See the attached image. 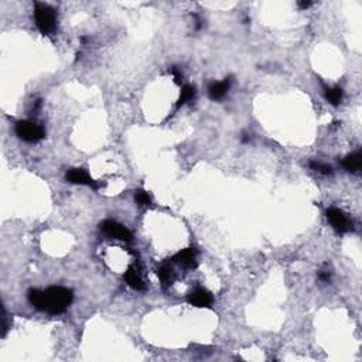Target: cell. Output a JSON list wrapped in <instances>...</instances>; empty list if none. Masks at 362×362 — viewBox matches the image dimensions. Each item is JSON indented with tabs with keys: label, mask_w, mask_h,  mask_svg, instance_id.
Segmentation results:
<instances>
[{
	"label": "cell",
	"mask_w": 362,
	"mask_h": 362,
	"mask_svg": "<svg viewBox=\"0 0 362 362\" xmlns=\"http://www.w3.org/2000/svg\"><path fill=\"white\" fill-rule=\"evenodd\" d=\"M326 99L331 105H338L342 101V89L340 87H335V88H327L326 89Z\"/></svg>",
	"instance_id": "cell-13"
},
{
	"label": "cell",
	"mask_w": 362,
	"mask_h": 362,
	"mask_svg": "<svg viewBox=\"0 0 362 362\" xmlns=\"http://www.w3.org/2000/svg\"><path fill=\"white\" fill-rule=\"evenodd\" d=\"M297 6L300 7V9H307V7L311 6V2H299Z\"/></svg>",
	"instance_id": "cell-18"
},
{
	"label": "cell",
	"mask_w": 362,
	"mask_h": 362,
	"mask_svg": "<svg viewBox=\"0 0 362 362\" xmlns=\"http://www.w3.org/2000/svg\"><path fill=\"white\" fill-rule=\"evenodd\" d=\"M14 132L21 140H24L27 143H37V142H40L41 139L46 137L44 129L38 126L37 123L30 122V120H20V122L16 123Z\"/></svg>",
	"instance_id": "cell-3"
},
{
	"label": "cell",
	"mask_w": 362,
	"mask_h": 362,
	"mask_svg": "<svg viewBox=\"0 0 362 362\" xmlns=\"http://www.w3.org/2000/svg\"><path fill=\"white\" fill-rule=\"evenodd\" d=\"M231 87V79L225 78L224 81L221 82H212L211 85L208 87V95L212 101H219L228 94Z\"/></svg>",
	"instance_id": "cell-9"
},
{
	"label": "cell",
	"mask_w": 362,
	"mask_h": 362,
	"mask_svg": "<svg viewBox=\"0 0 362 362\" xmlns=\"http://www.w3.org/2000/svg\"><path fill=\"white\" fill-rule=\"evenodd\" d=\"M135 199L139 205H150L151 199L149 197V194L144 191V190H137L135 192Z\"/></svg>",
	"instance_id": "cell-16"
},
{
	"label": "cell",
	"mask_w": 362,
	"mask_h": 362,
	"mask_svg": "<svg viewBox=\"0 0 362 362\" xmlns=\"http://www.w3.org/2000/svg\"><path fill=\"white\" fill-rule=\"evenodd\" d=\"M65 178L67 181L71 183V184H79V185H87V187H91L94 190H98L101 184L96 183L94 178L89 176L88 173L82 169H69L65 174Z\"/></svg>",
	"instance_id": "cell-6"
},
{
	"label": "cell",
	"mask_w": 362,
	"mask_h": 362,
	"mask_svg": "<svg viewBox=\"0 0 362 362\" xmlns=\"http://www.w3.org/2000/svg\"><path fill=\"white\" fill-rule=\"evenodd\" d=\"M101 231H102L106 236L109 238H115V239L120 240H130L132 239V233L128 228H125L123 225H120L116 221H112V219H105L101 222Z\"/></svg>",
	"instance_id": "cell-5"
},
{
	"label": "cell",
	"mask_w": 362,
	"mask_h": 362,
	"mask_svg": "<svg viewBox=\"0 0 362 362\" xmlns=\"http://www.w3.org/2000/svg\"><path fill=\"white\" fill-rule=\"evenodd\" d=\"M34 21L37 28L44 35L51 34L57 27V14L53 7L46 3H35Z\"/></svg>",
	"instance_id": "cell-2"
},
{
	"label": "cell",
	"mask_w": 362,
	"mask_h": 362,
	"mask_svg": "<svg viewBox=\"0 0 362 362\" xmlns=\"http://www.w3.org/2000/svg\"><path fill=\"white\" fill-rule=\"evenodd\" d=\"M157 276L160 281L163 283V286H170L171 283L174 281V272H173V267L170 265H162L158 267Z\"/></svg>",
	"instance_id": "cell-12"
},
{
	"label": "cell",
	"mask_w": 362,
	"mask_h": 362,
	"mask_svg": "<svg viewBox=\"0 0 362 362\" xmlns=\"http://www.w3.org/2000/svg\"><path fill=\"white\" fill-rule=\"evenodd\" d=\"M30 304L40 311H47L50 314L64 313L72 301V290L62 286H51L47 290H28Z\"/></svg>",
	"instance_id": "cell-1"
},
{
	"label": "cell",
	"mask_w": 362,
	"mask_h": 362,
	"mask_svg": "<svg viewBox=\"0 0 362 362\" xmlns=\"http://www.w3.org/2000/svg\"><path fill=\"white\" fill-rule=\"evenodd\" d=\"M170 72H171V75L174 76V81H176V84H181L183 75H181L180 69H178L177 67H173V68L170 69Z\"/></svg>",
	"instance_id": "cell-17"
},
{
	"label": "cell",
	"mask_w": 362,
	"mask_h": 362,
	"mask_svg": "<svg viewBox=\"0 0 362 362\" xmlns=\"http://www.w3.org/2000/svg\"><path fill=\"white\" fill-rule=\"evenodd\" d=\"M326 215H327L328 222L331 224V226L334 228L337 232L345 233L354 229L352 221H351V219H349L348 217L341 211V210L334 208V207H333V208H328L327 212H326Z\"/></svg>",
	"instance_id": "cell-4"
},
{
	"label": "cell",
	"mask_w": 362,
	"mask_h": 362,
	"mask_svg": "<svg viewBox=\"0 0 362 362\" xmlns=\"http://www.w3.org/2000/svg\"><path fill=\"white\" fill-rule=\"evenodd\" d=\"M318 279L323 281H328L330 280V274L328 273H320V276H318Z\"/></svg>",
	"instance_id": "cell-19"
},
{
	"label": "cell",
	"mask_w": 362,
	"mask_h": 362,
	"mask_svg": "<svg viewBox=\"0 0 362 362\" xmlns=\"http://www.w3.org/2000/svg\"><path fill=\"white\" fill-rule=\"evenodd\" d=\"M194 96H195V88H194L192 85H185V87H183L181 94H180V98H178L177 106H181V105H184V103L190 102Z\"/></svg>",
	"instance_id": "cell-14"
},
{
	"label": "cell",
	"mask_w": 362,
	"mask_h": 362,
	"mask_svg": "<svg viewBox=\"0 0 362 362\" xmlns=\"http://www.w3.org/2000/svg\"><path fill=\"white\" fill-rule=\"evenodd\" d=\"M123 279H125V281H126L132 289H135V290H144V289H146V285H144L143 280L140 279V276L137 274L135 267H128V270L123 274Z\"/></svg>",
	"instance_id": "cell-10"
},
{
	"label": "cell",
	"mask_w": 362,
	"mask_h": 362,
	"mask_svg": "<svg viewBox=\"0 0 362 362\" xmlns=\"http://www.w3.org/2000/svg\"><path fill=\"white\" fill-rule=\"evenodd\" d=\"M173 262L181 265L185 269H194L197 267V251L194 248H187L184 251H180L173 256Z\"/></svg>",
	"instance_id": "cell-8"
},
{
	"label": "cell",
	"mask_w": 362,
	"mask_h": 362,
	"mask_svg": "<svg viewBox=\"0 0 362 362\" xmlns=\"http://www.w3.org/2000/svg\"><path fill=\"white\" fill-rule=\"evenodd\" d=\"M212 301H214L212 294L203 287H197L188 294V303L195 307H211Z\"/></svg>",
	"instance_id": "cell-7"
},
{
	"label": "cell",
	"mask_w": 362,
	"mask_h": 362,
	"mask_svg": "<svg viewBox=\"0 0 362 362\" xmlns=\"http://www.w3.org/2000/svg\"><path fill=\"white\" fill-rule=\"evenodd\" d=\"M313 170H315L317 173H321V174H324V176H330V174H333V167L331 166H328V164H323L320 163V162H310V164H308Z\"/></svg>",
	"instance_id": "cell-15"
},
{
	"label": "cell",
	"mask_w": 362,
	"mask_h": 362,
	"mask_svg": "<svg viewBox=\"0 0 362 362\" xmlns=\"http://www.w3.org/2000/svg\"><path fill=\"white\" fill-rule=\"evenodd\" d=\"M342 166H344V169H345L347 171H349V173H358L362 167L361 153H359V151H355V153L348 154L347 157L344 158Z\"/></svg>",
	"instance_id": "cell-11"
}]
</instances>
